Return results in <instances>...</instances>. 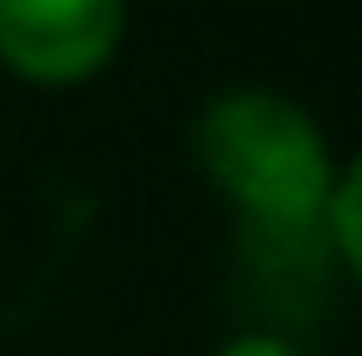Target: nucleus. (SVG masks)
<instances>
[{
    "label": "nucleus",
    "instance_id": "obj_4",
    "mask_svg": "<svg viewBox=\"0 0 362 356\" xmlns=\"http://www.w3.org/2000/svg\"><path fill=\"white\" fill-rule=\"evenodd\" d=\"M216 356H299V344H286L274 331H242V338H229Z\"/></svg>",
    "mask_w": 362,
    "mask_h": 356
},
{
    "label": "nucleus",
    "instance_id": "obj_3",
    "mask_svg": "<svg viewBox=\"0 0 362 356\" xmlns=\"http://www.w3.org/2000/svg\"><path fill=\"white\" fill-rule=\"evenodd\" d=\"M325 229H331L350 280L362 287V153L350 166H337V185H331V204H325Z\"/></svg>",
    "mask_w": 362,
    "mask_h": 356
},
{
    "label": "nucleus",
    "instance_id": "obj_2",
    "mask_svg": "<svg viewBox=\"0 0 362 356\" xmlns=\"http://www.w3.org/2000/svg\"><path fill=\"white\" fill-rule=\"evenodd\" d=\"M127 32V0H0V64L25 83H89Z\"/></svg>",
    "mask_w": 362,
    "mask_h": 356
},
{
    "label": "nucleus",
    "instance_id": "obj_1",
    "mask_svg": "<svg viewBox=\"0 0 362 356\" xmlns=\"http://www.w3.org/2000/svg\"><path fill=\"white\" fill-rule=\"evenodd\" d=\"M191 153H197V172L248 223H267L280 236H299V229L325 223L337 159H331V140H325L318 115L299 108L293 96L261 89V83L210 96L197 108Z\"/></svg>",
    "mask_w": 362,
    "mask_h": 356
}]
</instances>
